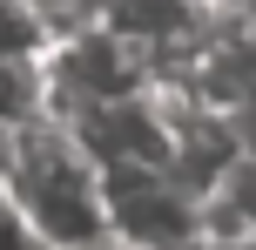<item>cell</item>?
<instances>
[{"label": "cell", "instance_id": "7a4b0ae2", "mask_svg": "<svg viewBox=\"0 0 256 250\" xmlns=\"http://www.w3.org/2000/svg\"><path fill=\"white\" fill-rule=\"evenodd\" d=\"M108 223L128 250H209L202 189L162 162H108Z\"/></svg>", "mask_w": 256, "mask_h": 250}, {"label": "cell", "instance_id": "277c9868", "mask_svg": "<svg viewBox=\"0 0 256 250\" xmlns=\"http://www.w3.org/2000/svg\"><path fill=\"white\" fill-rule=\"evenodd\" d=\"M48 115V54H0V129Z\"/></svg>", "mask_w": 256, "mask_h": 250}, {"label": "cell", "instance_id": "8992f818", "mask_svg": "<svg viewBox=\"0 0 256 250\" xmlns=\"http://www.w3.org/2000/svg\"><path fill=\"white\" fill-rule=\"evenodd\" d=\"M0 250H40L34 243V230L14 216V203H7V189H0Z\"/></svg>", "mask_w": 256, "mask_h": 250}, {"label": "cell", "instance_id": "5b68a950", "mask_svg": "<svg viewBox=\"0 0 256 250\" xmlns=\"http://www.w3.org/2000/svg\"><path fill=\"white\" fill-rule=\"evenodd\" d=\"M0 54H48V27L27 0H0Z\"/></svg>", "mask_w": 256, "mask_h": 250}, {"label": "cell", "instance_id": "3957f363", "mask_svg": "<svg viewBox=\"0 0 256 250\" xmlns=\"http://www.w3.org/2000/svg\"><path fill=\"white\" fill-rule=\"evenodd\" d=\"M202 237H209V250L256 243V142L202 189Z\"/></svg>", "mask_w": 256, "mask_h": 250}, {"label": "cell", "instance_id": "6da1fadb", "mask_svg": "<svg viewBox=\"0 0 256 250\" xmlns=\"http://www.w3.org/2000/svg\"><path fill=\"white\" fill-rule=\"evenodd\" d=\"M0 189H7L14 216L34 230L40 250H108L115 223H108V162L94 142L68 122L40 115L7 135L0 156Z\"/></svg>", "mask_w": 256, "mask_h": 250}]
</instances>
